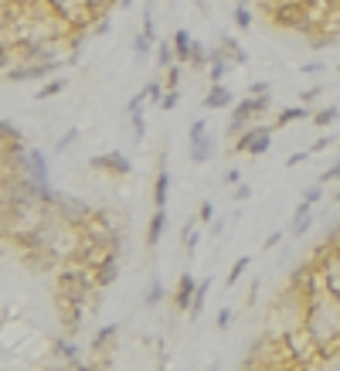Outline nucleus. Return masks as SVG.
I'll return each instance as SVG.
<instances>
[{"instance_id": "obj_1", "label": "nucleus", "mask_w": 340, "mask_h": 371, "mask_svg": "<svg viewBox=\"0 0 340 371\" xmlns=\"http://www.w3.org/2000/svg\"><path fill=\"white\" fill-rule=\"evenodd\" d=\"M303 330H306L310 341L317 344L320 358L340 344V300L327 287H320L310 296L306 317H303Z\"/></svg>"}, {"instance_id": "obj_2", "label": "nucleus", "mask_w": 340, "mask_h": 371, "mask_svg": "<svg viewBox=\"0 0 340 371\" xmlns=\"http://www.w3.org/2000/svg\"><path fill=\"white\" fill-rule=\"evenodd\" d=\"M44 7L72 31H85L92 21H95V10L88 0H44Z\"/></svg>"}, {"instance_id": "obj_3", "label": "nucleus", "mask_w": 340, "mask_h": 371, "mask_svg": "<svg viewBox=\"0 0 340 371\" xmlns=\"http://www.w3.org/2000/svg\"><path fill=\"white\" fill-rule=\"evenodd\" d=\"M48 208H51L65 225H72V228H82L85 221L92 218V211H95L88 201L75 198V194H62V191H55V194L48 198Z\"/></svg>"}, {"instance_id": "obj_4", "label": "nucleus", "mask_w": 340, "mask_h": 371, "mask_svg": "<svg viewBox=\"0 0 340 371\" xmlns=\"http://www.w3.org/2000/svg\"><path fill=\"white\" fill-rule=\"evenodd\" d=\"M272 133H276V126H269V123L245 126L242 136H235V154H245V157H262V154H269Z\"/></svg>"}, {"instance_id": "obj_5", "label": "nucleus", "mask_w": 340, "mask_h": 371, "mask_svg": "<svg viewBox=\"0 0 340 371\" xmlns=\"http://www.w3.org/2000/svg\"><path fill=\"white\" fill-rule=\"evenodd\" d=\"M75 62V55H68V58H62V62H17L10 72H3L7 75V82H35V79H48V75H55L62 65H72Z\"/></svg>"}, {"instance_id": "obj_6", "label": "nucleus", "mask_w": 340, "mask_h": 371, "mask_svg": "<svg viewBox=\"0 0 340 371\" xmlns=\"http://www.w3.org/2000/svg\"><path fill=\"white\" fill-rule=\"evenodd\" d=\"M214 157V140L208 136V120H194L187 129V161L191 164H208Z\"/></svg>"}, {"instance_id": "obj_7", "label": "nucleus", "mask_w": 340, "mask_h": 371, "mask_svg": "<svg viewBox=\"0 0 340 371\" xmlns=\"http://www.w3.org/2000/svg\"><path fill=\"white\" fill-rule=\"evenodd\" d=\"M88 167L95 170V174H109V177H129L133 174V164H129V157L123 150H109V154H95Z\"/></svg>"}, {"instance_id": "obj_8", "label": "nucleus", "mask_w": 340, "mask_h": 371, "mask_svg": "<svg viewBox=\"0 0 340 371\" xmlns=\"http://www.w3.org/2000/svg\"><path fill=\"white\" fill-rule=\"evenodd\" d=\"M21 259H24V266L31 273H51V269H58L65 262L55 248H28V252H21Z\"/></svg>"}, {"instance_id": "obj_9", "label": "nucleus", "mask_w": 340, "mask_h": 371, "mask_svg": "<svg viewBox=\"0 0 340 371\" xmlns=\"http://www.w3.org/2000/svg\"><path fill=\"white\" fill-rule=\"evenodd\" d=\"M24 174L35 181V184H41L44 191H51V177H48V154L38 150V147H31L28 150V167H24Z\"/></svg>"}, {"instance_id": "obj_10", "label": "nucleus", "mask_w": 340, "mask_h": 371, "mask_svg": "<svg viewBox=\"0 0 340 371\" xmlns=\"http://www.w3.org/2000/svg\"><path fill=\"white\" fill-rule=\"evenodd\" d=\"M48 354H51L55 361H62V365H79V361H82V347H79L72 337H55V341L48 344Z\"/></svg>"}, {"instance_id": "obj_11", "label": "nucleus", "mask_w": 340, "mask_h": 371, "mask_svg": "<svg viewBox=\"0 0 340 371\" xmlns=\"http://www.w3.org/2000/svg\"><path fill=\"white\" fill-rule=\"evenodd\" d=\"M194 289H198V280L191 276V273H180L177 276V287H173V310L177 314H187V307H191V300H194Z\"/></svg>"}, {"instance_id": "obj_12", "label": "nucleus", "mask_w": 340, "mask_h": 371, "mask_svg": "<svg viewBox=\"0 0 340 371\" xmlns=\"http://www.w3.org/2000/svg\"><path fill=\"white\" fill-rule=\"evenodd\" d=\"M167 225H170L167 208H153V215H150V221H147V248H150V252L160 246V239H164Z\"/></svg>"}, {"instance_id": "obj_13", "label": "nucleus", "mask_w": 340, "mask_h": 371, "mask_svg": "<svg viewBox=\"0 0 340 371\" xmlns=\"http://www.w3.org/2000/svg\"><path fill=\"white\" fill-rule=\"evenodd\" d=\"M116 337H120V324L99 327V330H95V337H92V344H88V351H92L95 358H109V351H113Z\"/></svg>"}, {"instance_id": "obj_14", "label": "nucleus", "mask_w": 340, "mask_h": 371, "mask_svg": "<svg viewBox=\"0 0 340 371\" xmlns=\"http://www.w3.org/2000/svg\"><path fill=\"white\" fill-rule=\"evenodd\" d=\"M170 198V170H167V150L160 154V170L153 177V208H167Z\"/></svg>"}, {"instance_id": "obj_15", "label": "nucleus", "mask_w": 340, "mask_h": 371, "mask_svg": "<svg viewBox=\"0 0 340 371\" xmlns=\"http://www.w3.org/2000/svg\"><path fill=\"white\" fill-rule=\"evenodd\" d=\"M235 106V92L228 89L225 82H218L208 89V96H205V109H232Z\"/></svg>"}, {"instance_id": "obj_16", "label": "nucleus", "mask_w": 340, "mask_h": 371, "mask_svg": "<svg viewBox=\"0 0 340 371\" xmlns=\"http://www.w3.org/2000/svg\"><path fill=\"white\" fill-rule=\"evenodd\" d=\"M310 228H313V205L299 201L296 211H293V221H290V235H293V239H303Z\"/></svg>"}, {"instance_id": "obj_17", "label": "nucleus", "mask_w": 340, "mask_h": 371, "mask_svg": "<svg viewBox=\"0 0 340 371\" xmlns=\"http://www.w3.org/2000/svg\"><path fill=\"white\" fill-rule=\"evenodd\" d=\"M303 120H313V109L299 102V106H286V109H279V113H276V120H272V126H276V129H286L290 123H303Z\"/></svg>"}, {"instance_id": "obj_18", "label": "nucleus", "mask_w": 340, "mask_h": 371, "mask_svg": "<svg viewBox=\"0 0 340 371\" xmlns=\"http://www.w3.org/2000/svg\"><path fill=\"white\" fill-rule=\"evenodd\" d=\"M211 276L208 280H198V289H194V300H191V307H187V320H198L201 314H205V303H208V293H211Z\"/></svg>"}, {"instance_id": "obj_19", "label": "nucleus", "mask_w": 340, "mask_h": 371, "mask_svg": "<svg viewBox=\"0 0 340 371\" xmlns=\"http://www.w3.org/2000/svg\"><path fill=\"white\" fill-rule=\"evenodd\" d=\"M92 273H95V283H99L102 289L113 287V283L120 280V255H109V259H106L99 269H92Z\"/></svg>"}, {"instance_id": "obj_20", "label": "nucleus", "mask_w": 340, "mask_h": 371, "mask_svg": "<svg viewBox=\"0 0 340 371\" xmlns=\"http://www.w3.org/2000/svg\"><path fill=\"white\" fill-rule=\"evenodd\" d=\"M218 48L225 51V58H228L232 65H245V62H249V55H245V48H242V44L235 42L232 35H218Z\"/></svg>"}, {"instance_id": "obj_21", "label": "nucleus", "mask_w": 340, "mask_h": 371, "mask_svg": "<svg viewBox=\"0 0 340 371\" xmlns=\"http://www.w3.org/2000/svg\"><path fill=\"white\" fill-rule=\"evenodd\" d=\"M198 225H201V221H198V215H194V218H187V221H184V228H180V246H184L187 255H194V252H198V242H201Z\"/></svg>"}, {"instance_id": "obj_22", "label": "nucleus", "mask_w": 340, "mask_h": 371, "mask_svg": "<svg viewBox=\"0 0 340 371\" xmlns=\"http://www.w3.org/2000/svg\"><path fill=\"white\" fill-rule=\"evenodd\" d=\"M211 65V48H205V44L194 38V44H191V58H187V69L191 72H205Z\"/></svg>"}, {"instance_id": "obj_23", "label": "nucleus", "mask_w": 340, "mask_h": 371, "mask_svg": "<svg viewBox=\"0 0 340 371\" xmlns=\"http://www.w3.org/2000/svg\"><path fill=\"white\" fill-rule=\"evenodd\" d=\"M170 44H173V51H177V62H180V65H187V58H191V44H194L191 31H187V28H177V31H173V38H170Z\"/></svg>"}, {"instance_id": "obj_24", "label": "nucleus", "mask_w": 340, "mask_h": 371, "mask_svg": "<svg viewBox=\"0 0 340 371\" xmlns=\"http://www.w3.org/2000/svg\"><path fill=\"white\" fill-rule=\"evenodd\" d=\"M228 69H232V62L225 58V51L221 48H211V65H208V79H211V85H218L225 75H228Z\"/></svg>"}, {"instance_id": "obj_25", "label": "nucleus", "mask_w": 340, "mask_h": 371, "mask_svg": "<svg viewBox=\"0 0 340 371\" xmlns=\"http://www.w3.org/2000/svg\"><path fill=\"white\" fill-rule=\"evenodd\" d=\"M160 300H164V280L153 273V276H150V283H147V289H143V307H147V310H157V307H160Z\"/></svg>"}, {"instance_id": "obj_26", "label": "nucleus", "mask_w": 340, "mask_h": 371, "mask_svg": "<svg viewBox=\"0 0 340 371\" xmlns=\"http://www.w3.org/2000/svg\"><path fill=\"white\" fill-rule=\"evenodd\" d=\"M147 38H153V42H160L157 38V0H147L143 3V28H140Z\"/></svg>"}, {"instance_id": "obj_27", "label": "nucleus", "mask_w": 340, "mask_h": 371, "mask_svg": "<svg viewBox=\"0 0 340 371\" xmlns=\"http://www.w3.org/2000/svg\"><path fill=\"white\" fill-rule=\"evenodd\" d=\"M153 51H157V42H153V38H147L143 31L133 35V55H136V62H147Z\"/></svg>"}, {"instance_id": "obj_28", "label": "nucleus", "mask_w": 340, "mask_h": 371, "mask_svg": "<svg viewBox=\"0 0 340 371\" xmlns=\"http://www.w3.org/2000/svg\"><path fill=\"white\" fill-rule=\"evenodd\" d=\"M17 65V48L10 38H0V72H10Z\"/></svg>"}, {"instance_id": "obj_29", "label": "nucleus", "mask_w": 340, "mask_h": 371, "mask_svg": "<svg viewBox=\"0 0 340 371\" xmlns=\"http://www.w3.org/2000/svg\"><path fill=\"white\" fill-rule=\"evenodd\" d=\"M170 65H177V51H173V44L157 42V69H160V72H167Z\"/></svg>"}, {"instance_id": "obj_30", "label": "nucleus", "mask_w": 340, "mask_h": 371, "mask_svg": "<svg viewBox=\"0 0 340 371\" xmlns=\"http://www.w3.org/2000/svg\"><path fill=\"white\" fill-rule=\"evenodd\" d=\"M337 120H340V109H337V106H323V109H313V123L320 126V129L334 126Z\"/></svg>"}, {"instance_id": "obj_31", "label": "nucleus", "mask_w": 340, "mask_h": 371, "mask_svg": "<svg viewBox=\"0 0 340 371\" xmlns=\"http://www.w3.org/2000/svg\"><path fill=\"white\" fill-rule=\"evenodd\" d=\"M232 17H235V28H238V31H249V28H252V10H249V3H235Z\"/></svg>"}, {"instance_id": "obj_32", "label": "nucleus", "mask_w": 340, "mask_h": 371, "mask_svg": "<svg viewBox=\"0 0 340 371\" xmlns=\"http://www.w3.org/2000/svg\"><path fill=\"white\" fill-rule=\"evenodd\" d=\"M65 89H68V82H65V79H55V82L41 85V89L35 92V99H38V102H44V99H51V96H62Z\"/></svg>"}, {"instance_id": "obj_33", "label": "nucleus", "mask_w": 340, "mask_h": 371, "mask_svg": "<svg viewBox=\"0 0 340 371\" xmlns=\"http://www.w3.org/2000/svg\"><path fill=\"white\" fill-rule=\"evenodd\" d=\"M79 136H82V129H79V126H68V129L58 136V143H55V154H65V150H68V147H72Z\"/></svg>"}, {"instance_id": "obj_34", "label": "nucleus", "mask_w": 340, "mask_h": 371, "mask_svg": "<svg viewBox=\"0 0 340 371\" xmlns=\"http://www.w3.org/2000/svg\"><path fill=\"white\" fill-rule=\"evenodd\" d=\"M245 269H249V255H238V259H235V266H232V273L225 276V287H235V283L245 276Z\"/></svg>"}, {"instance_id": "obj_35", "label": "nucleus", "mask_w": 340, "mask_h": 371, "mask_svg": "<svg viewBox=\"0 0 340 371\" xmlns=\"http://www.w3.org/2000/svg\"><path fill=\"white\" fill-rule=\"evenodd\" d=\"M0 140H3V143H21V140H24V133L10 123V120H0Z\"/></svg>"}, {"instance_id": "obj_36", "label": "nucleus", "mask_w": 340, "mask_h": 371, "mask_svg": "<svg viewBox=\"0 0 340 371\" xmlns=\"http://www.w3.org/2000/svg\"><path fill=\"white\" fill-rule=\"evenodd\" d=\"M323 188H327V184H320V181H317V184H310V188L303 191V198H299V201H306V205H313V208H317L320 201H323V194H327Z\"/></svg>"}, {"instance_id": "obj_37", "label": "nucleus", "mask_w": 340, "mask_h": 371, "mask_svg": "<svg viewBox=\"0 0 340 371\" xmlns=\"http://www.w3.org/2000/svg\"><path fill=\"white\" fill-rule=\"evenodd\" d=\"M184 69H187V65H180V62H177V65H170L167 72H164V89H180V75H184Z\"/></svg>"}, {"instance_id": "obj_38", "label": "nucleus", "mask_w": 340, "mask_h": 371, "mask_svg": "<svg viewBox=\"0 0 340 371\" xmlns=\"http://www.w3.org/2000/svg\"><path fill=\"white\" fill-rule=\"evenodd\" d=\"M164 92H167V89H164V82H157V79H153V82H147V85H143V96H147V102H157V106H160Z\"/></svg>"}, {"instance_id": "obj_39", "label": "nucleus", "mask_w": 340, "mask_h": 371, "mask_svg": "<svg viewBox=\"0 0 340 371\" xmlns=\"http://www.w3.org/2000/svg\"><path fill=\"white\" fill-rule=\"evenodd\" d=\"M177 102H180V89H167L164 99H160V113H173Z\"/></svg>"}, {"instance_id": "obj_40", "label": "nucleus", "mask_w": 340, "mask_h": 371, "mask_svg": "<svg viewBox=\"0 0 340 371\" xmlns=\"http://www.w3.org/2000/svg\"><path fill=\"white\" fill-rule=\"evenodd\" d=\"M232 320H235V310H232V307H221V310H218V317H214V327L228 330L232 327Z\"/></svg>"}, {"instance_id": "obj_41", "label": "nucleus", "mask_w": 340, "mask_h": 371, "mask_svg": "<svg viewBox=\"0 0 340 371\" xmlns=\"http://www.w3.org/2000/svg\"><path fill=\"white\" fill-rule=\"evenodd\" d=\"M337 147V136H320L313 147H310V154H323V150H334Z\"/></svg>"}, {"instance_id": "obj_42", "label": "nucleus", "mask_w": 340, "mask_h": 371, "mask_svg": "<svg viewBox=\"0 0 340 371\" xmlns=\"http://www.w3.org/2000/svg\"><path fill=\"white\" fill-rule=\"evenodd\" d=\"M198 221H201V225H211L214 221V205L211 201H201V208H198Z\"/></svg>"}, {"instance_id": "obj_43", "label": "nucleus", "mask_w": 340, "mask_h": 371, "mask_svg": "<svg viewBox=\"0 0 340 371\" xmlns=\"http://www.w3.org/2000/svg\"><path fill=\"white\" fill-rule=\"evenodd\" d=\"M249 198H252V188H249V184H235L232 201H235V205H242V201H249Z\"/></svg>"}, {"instance_id": "obj_44", "label": "nucleus", "mask_w": 340, "mask_h": 371, "mask_svg": "<svg viewBox=\"0 0 340 371\" xmlns=\"http://www.w3.org/2000/svg\"><path fill=\"white\" fill-rule=\"evenodd\" d=\"M323 89H327V85L320 82V85H313V89H306V92H303V96H299V102H303V106H310V102H317V99H320V92H323Z\"/></svg>"}, {"instance_id": "obj_45", "label": "nucleus", "mask_w": 340, "mask_h": 371, "mask_svg": "<svg viewBox=\"0 0 340 371\" xmlns=\"http://www.w3.org/2000/svg\"><path fill=\"white\" fill-rule=\"evenodd\" d=\"M334 181H340V161L334 167H327V170L320 174V184H334Z\"/></svg>"}, {"instance_id": "obj_46", "label": "nucleus", "mask_w": 340, "mask_h": 371, "mask_svg": "<svg viewBox=\"0 0 340 371\" xmlns=\"http://www.w3.org/2000/svg\"><path fill=\"white\" fill-rule=\"evenodd\" d=\"M269 92H272V82H265V79L249 85V96H269Z\"/></svg>"}, {"instance_id": "obj_47", "label": "nucleus", "mask_w": 340, "mask_h": 371, "mask_svg": "<svg viewBox=\"0 0 340 371\" xmlns=\"http://www.w3.org/2000/svg\"><path fill=\"white\" fill-rule=\"evenodd\" d=\"M306 161H310V150H299V154H290V157H286V167H303Z\"/></svg>"}, {"instance_id": "obj_48", "label": "nucleus", "mask_w": 340, "mask_h": 371, "mask_svg": "<svg viewBox=\"0 0 340 371\" xmlns=\"http://www.w3.org/2000/svg\"><path fill=\"white\" fill-rule=\"evenodd\" d=\"M323 69H327V62H306V65H303L299 72H306V75H320Z\"/></svg>"}, {"instance_id": "obj_49", "label": "nucleus", "mask_w": 340, "mask_h": 371, "mask_svg": "<svg viewBox=\"0 0 340 371\" xmlns=\"http://www.w3.org/2000/svg\"><path fill=\"white\" fill-rule=\"evenodd\" d=\"M221 181H225V184H232V188H235V184H242V174H238V170H235V167H232V170H225V174H221Z\"/></svg>"}, {"instance_id": "obj_50", "label": "nucleus", "mask_w": 340, "mask_h": 371, "mask_svg": "<svg viewBox=\"0 0 340 371\" xmlns=\"http://www.w3.org/2000/svg\"><path fill=\"white\" fill-rule=\"evenodd\" d=\"M279 242H283V232H272V235L265 239V246H262V248H265V252H272V248L279 246Z\"/></svg>"}, {"instance_id": "obj_51", "label": "nucleus", "mask_w": 340, "mask_h": 371, "mask_svg": "<svg viewBox=\"0 0 340 371\" xmlns=\"http://www.w3.org/2000/svg\"><path fill=\"white\" fill-rule=\"evenodd\" d=\"M65 371H99V365H95V361H88V365L79 361V365H65Z\"/></svg>"}, {"instance_id": "obj_52", "label": "nucleus", "mask_w": 340, "mask_h": 371, "mask_svg": "<svg viewBox=\"0 0 340 371\" xmlns=\"http://www.w3.org/2000/svg\"><path fill=\"white\" fill-rule=\"evenodd\" d=\"M3 147H7V143L0 140V177H3Z\"/></svg>"}, {"instance_id": "obj_53", "label": "nucleus", "mask_w": 340, "mask_h": 371, "mask_svg": "<svg viewBox=\"0 0 340 371\" xmlns=\"http://www.w3.org/2000/svg\"><path fill=\"white\" fill-rule=\"evenodd\" d=\"M157 371H167V358H160V361H157Z\"/></svg>"}, {"instance_id": "obj_54", "label": "nucleus", "mask_w": 340, "mask_h": 371, "mask_svg": "<svg viewBox=\"0 0 340 371\" xmlns=\"http://www.w3.org/2000/svg\"><path fill=\"white\" fill-rule=\"evenodd\" d=\"M334 205H340V188H337V191H334Z\"/></svg>"}, {"instance_id": "obj_55", "label": "nucleus", "mask_w": 340, "mask_h": 371, "mask_svg": "<svg viewBox=\"0 0 340 371\" xmlns=\"http://www.w3.org/2000/svg\"><path fill=\"white\" fill-rule=\"evenodd\" d=\"M48 371H65V368H48Z\"/></svg>"}, {"instance_id": "obj_56", "label": "nucleus", "mask_w": 340, "mask_h": 371, "mask_svg": "<svg viewBox=\"0 0 340 371\" xmlns=\"http://www.w3.org/2000/svg\"><path fill=\"white\" fill-rule=\"evenodd\" d=\"M337 154H340V140H337Z\"/></svg>"}, {"instance_id": "obj_57", "label": "nucleus", "mask_w": 340, "mask_h": 371, "mask_svg": "<svg viewBox=\"0 0 340 371\" xmlns=\"http://www.w3.org/2000/svg\"><path fill=\"white\" fill-rule=\"evenodd\" d=\"M238 3H245V0H238Z\"/></svg>"}]
</instances>
